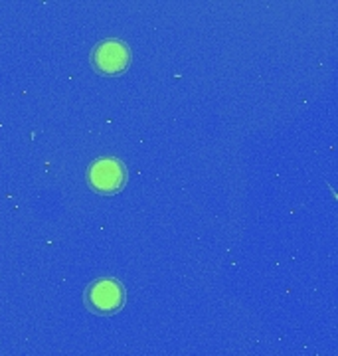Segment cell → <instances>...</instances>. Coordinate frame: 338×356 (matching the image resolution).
I'll use <instances>...</instances> for the list:
<instances>
[{"instance_id": "cell-3", "label": "cell", "mask_w": 338, "mask_h": 356, "mask_svg": "<svg viewBox=\"0 0 338 356\" xmlns=\"http://www.w3.org/2000/svg\"><path fill=\"white\" fill-rule=\"evenodd\" d=\"M91 65L103 76H119L131 65V50L121 40H105L91 51Z\"/></svg>"}, {"instance_id": "cell-1", "label": "cell", "mask_w": 338, "mask_h": 356, "mask_svg": "<svg viewBox=\"0 0 338 356\" xmlns=\"http://www.w3.org/2000/svg\"><path fill=\"white\" fill-rule=\"evenodd\" d=\"M127 291L123 283L115 277H101L89 283V287L83 293V301L91 313L97 315H115L125 305Z\"/></svg>"}, {"instance_id": "cell-2", "label": "cell", "mask_w": 338, "mask_h": 356, "mask_svg": "<svg viewBox=\"0 0 338 356\" xmlns=\"http://www.w3.org/2000/svg\"><path fill=\"white\" fill-rule=\"evenodd\" d=\"M89 186L99 194L113 196L123 191L127 182L125 165L115 156H103L93 161L88 168Z\"/></svg>"}]
</instances>
